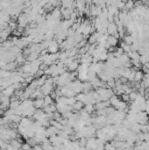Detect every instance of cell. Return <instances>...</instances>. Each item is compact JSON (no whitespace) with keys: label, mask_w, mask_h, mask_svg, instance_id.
Returning a JSON list of instances; mask_svg holds the SVG:
<instances>
[{"label":"cell","mask_w":149,"mask_h":150,"mask_svg":"<svg viewBox=\"0 0 149 150\" xmlns=\"http://www.w3.org/2000/svg\"><path fill=\"white\" fill-rule=\"evenodd\" d=\"M14 90H15L14 86H13V85H11V86H8L5 89V90L3 91V94L5 95V96L10 97L11 95H12L13 93H14Z\"/></svg>","instance_id":"6da1fadb"},{"label":"cell","mask_w":149,"mask_h":150,"mask_svg":"<svg viewBox=\"0 0 149 150\" xmlns=\"http://www.w3.org/2000/svg\"><path fill=\"white\" fill-rule=\"evenodd\" d=\"M78 66H79V63H78L77 61H73V62H71V63L68 64L67 67H68V69L69 71H76L78 69Z\"/></svg>","instance_id":"7a4b0ae2"},{"label":"cell","mask_w":149,"mask_h":150,"mask_svg":"<svg viewBox=\"0 0 149 150\" xmlns=\"http://www.w3.org/2000/svg\"><path fill=\"white\" fill-rule=\"evenodd\" d=\"M144 78V74L141 70H137L136 73H135V77H134V81L140 83L141 80Z\"/></svg>","instance_id":"3957f363"},{"label":"cell","mask_w":149,"mask_h":150,"mask_svg":"<svg viewBox=\"0 0 149 150\" xmlns=\"http://www.w3.org/2000/svg\"><path fill=\"white\" fill-rule=\"evenodd\" d=\"M83 107H84V103L82 101H78V100H76V103L73 104V108L74 111H81Z\"/></svg>","instance_id":"277c9868"},{"label":"cell","mask_w":149,"mask_h":150,"mask_svg":"<svg viewBox=\"0 0 149 150\" xmlns=\"http://www.w3.org/2000/svg\"><path fill=\"white\" fill-rule=\"evenodd\" d=\"M115 108L117 110H122V111H124L125 108H127V102H125L123 100H119V102L117 104Z\"/></svg>","instance_id":"5b68a950"},{"label":"cell","mask_w":149,"mask_h":150,"mask_svg":"<svg viewBox=\"0 0 149 150\" xmlns=\"http://www.w3.org/2000/svg\"><path fill=\"white\" fill-rule=\"evenodd\" d=\"M107 42L110 43V46H114L116 47L118 42V39H117V38H115L113 35L112 36H108V39H107Z\"/></svg>","instance_id":"8992f818"},{"label":"cell","mask_w":149,"mask_h":150,"mask_svg":"<svg viewBox=\"0 0 149 150\" xmlns=\"http://www.w3.org/2000/svg\"><path fill=\"white\" fill-rule=\"evenodd\" d=\"M118 60H119L123 64H125V63H126V62H130V58H129V56H128V54H126V53H123V54H122L121 55H120L119 57H118Z\"/></svg>","instance_id":"52a82bcc"},{"label":"cell","mask_w":149,"mask_h":150,"mask_svg":"<svg viewBox=\"0 0 149 150\" xmlns=\"http://www.w3.org/2000/svg\"><path fill=\"white\" fill-rule=\"evenodd\" d=\"M33 106L35 108H37V109L41 108L42 106H44V99H42V98H37L33 102Z\"/></svg>","instance_id":"ba28073f"},{"label":"cell","mask_w":149,"mask_h":150,"mask_svg":"<svg viewBox=\"0 0 149 150\" xmlns=\"http://www.w3.org/2000/svg\"><path fill=\"white\" fill-rule=\"evenodd\" d=\"M109 100H110V104H111V105H113L114 107H115V106L117 105V104L119 102L120 99L117 97V95L114 94V95H112V96L110 97Z\"/></svg>","instance_id":"9c48e42d"},{"label":"cell","mask_w":149,"mask_h":150,"mask_svg":"<svg viewBox=\"0 0 149 150\" xmlns=\"http://www.w3.org/2000/svg\"><path fill=\"white\" fill-rule=\"evenodd\" d=\"M84 110L86 111H87L88 113H89V114H91V113H93V111H95V106L94 104H84Z\"/></svg>","instance_id":"30bf717a"},{"label":"cell","mask_w":149,"mask_h":150,"mask_svg":"<svg viewBox=\"0 0 149 150\" xmlns=\"http://www.w3.org/2000/svg\"><path fill=\"white\" fill-rule=\"evenodd\" d=\"M51 104H53V98L49 95H45V97H44V106L49 105Z\"/></svg>","instance_id":"8fae6325"},{"label":"cell","mask_w":149,"mask_h":150,"mask_svg":"<svg viewBox=\"0 0 149 150\" xmlns=\"http://www.w3.org/2000/svg\"><path fill=\"white\" fill-rule=\"evenodd\" d=\"M124 41H125L126 44L128 45H132L133 43V36H125V38H124Z\"/></svg>","instance_id":"7c38bea8"},{"label":"cell","mask_w":149,"mask_h":150,"mask_svg":"<svg viewBox=\"0 0 149 150\" xmlns=\"http://www.w3.org/2000/svg\"><path fill=\"white\" fill-rule=\"evenodd\" d=\"M115 32H117V27H116L115 26H111V25H110V26L108 27V33H110V34L113 35V33H115Z\"/></svg>","instance_id":"4fadbf2b"},{"label":"cell","mask_w":149,"mask_h":150,"mask_svg":"<svg viewBox=\"0 0 149 150\" xmlns=\"http://www.w3.org/2000/svg\"><path fill=\"white\" fill-rule=\"evenodd\" d=\"M137 94H138V92H136L135 90H133V91L130 93V94H129L130 101H134V100L136 99Z\"/></svg>","instance_id":"5bb4252c"},{"label":"cell","mask_w":149,"mask_h":150,"mask_svg":"<svg viewBox=\"0 0 149 150\" xmlns=\"http://www.w3.org/2000/svg\"><path fill=\"white\" fill-rule=\"evenodd\" d=\"M76 102V97H70V98H68V104H69V105H72L73 106V104Z\"/></svg>","instance_id":"9a60e30c"},{"label":"cell","mask_w":149,"mask_h":150,"mask_svg":"<svg viewBox=\"0 0 149 150\" xmlns=\"http://www.w3.org/2000/svg\"><path fill=\"white\" fill-rule=\"evenodd\" d=\"M122 100L125 102H130V98H129V94H126V93H124L122 95Z\"/></svg>","instance_id":"2e32d148"},{"label":"cell","mask_w":149,"mask_h":150,"mask_svg":"<svg viewBox=\"0 0 149 150\" xmlns=\"http://www.w3.org/2000/svg\"><path fill=\"white\" fill-rule=\"evenodd\" d=\"M21 147L23 149H30L31 148V146L29 145V143H25L21 146Z\"/></svg>","instance_id":"e0dca14e"},{"label":"cell","mask_w":149,"mask_h":150,"mask_svg":"<svg viewBox=\"0 0 149 150\" xmlns=\"http://www.w3.org/2000/svg\"><path fill=\"white\" fill-rule=\"evenodd\" d=\"M34 148H36V149H41V148H42V147H41V146H35V147H34Z\"/></svg>","instance_id":"ac0fdd59"}]
</instances>
